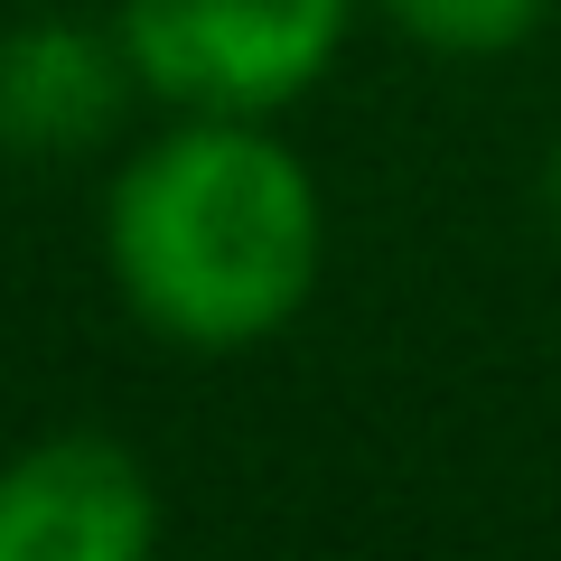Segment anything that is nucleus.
I'll return each mask as SVG.
<instances>
[{"mask_svg":"<svg viewBox=\"0 0 561 561\" xmlns=\"http://www.w3.org/2000/svg\"><path fill=\"white\" fill-rule=\"evenodd\" d=\"M328 262L319 179L272 113H169L103 187L113 300L179 356H243L309 309Z\"/></svg>","mask_w":561,"mask_h":561,"instance_id":"1","label":"nucleus"},{"mask_svg":"<svg viewBox=\"0 0 561 561\" xmlns=\"http://www.w3.org/2000/svg\"><path fill=\"white\" fill-rule=\"evenodd\" d=\"M113 28L169 113H290L337 66L356 0H113Z\"/></svg>","mask_w":561,"mask_h":561,"instance_id":"2","label":"nucleus"},{"mask_svg":"<svg viewBox=\"0 0 561 561\" xmlns=\"http://www.w3.org/2000/svg\"><path fill=\"white\" fill-rule=\"evenodd\" d=\"M160 542V478L103 431H47L0 468V561H140Z\"/></svg>","mask_w":561,"mask_h":561,"instance_id":"3","label":"nucleus"},{"mask_svg":"<svg viewBox=\"0 0 561 561\" xmlns=\"http://www.w3.org/2000/svg\"><path fill=\"white\" fill-rule=\"evenodd\" d=\"M140 94L131 47L113 20H20L0 28V150L20 160H76L122 122V103Z\"/></svg>","mask_w":561,"mask_h":561,"instance_id":"4","label":"nucleus"},{"mask_svg":"<svg viewBox=\"0 0 561 561\" xmlns=\"http://www.w3.org/2000/svg\"><path fill=\"white\" fill-rule=\"evenodd\" d=\"M375 10H383L412 47L478 66V57H515V47L542 28L552 0H375Z\"/></svg>","mask_w":561,"mask_h":561,"instance_id":"5","label":"nucleus"},{"mask_svg":"<svg viewBox=\"0 0 561 561\" xmlns=\"http://www.w3.org/2000/svg\"><path fill=\"white\" fill-rule=\"evenodd\" d=\"M542 216L561 225V150H552V169H542Z\"/></svg>","mask_w":561,"mask_h":561,"instance_id":"6","label":"nucleus"}]
</instances>
